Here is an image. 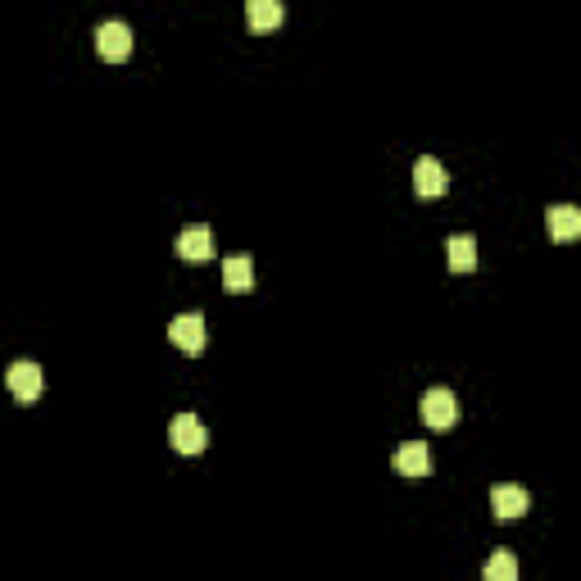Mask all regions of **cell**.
Masks as SVG:
<instances>
[{"label":"cell","instance_id":"obj_5","mask_svg":"<svg viewBox=\"0 0 581 581\" xmlns=\"http://www.w3.org/2000/svg\"><path fill=\"white\" fill-rule=\"evenodd\" d=\"M168 341L187 355H200L205 350V314H178L168 323Z\"/></svg>","mask_w":581,"mask_h":581},{"label":"cell","instance_id":"obj_3","mask_svg":"<svg viewBox=\"0 0 581 581\" xmlns=\"http://www.w3.org/2000/svg\"><path fill=\"white\" fill-rule=\"evenodd\" d=\"M168 445H173L178 454H200L209 445L205 423H200L196 414H178L173 423H168Z\"/></svg>","mask_w":581,"mask_h":581},{"label":"cell","instance_id":"obj_1","mask_svg":"<svg viewBox=\"0 0 581 581\" xmlns=\"http://www.w3.org/2000/svg\"><path fill=\"white\" fill-rule=\"evenodd\" d=\"M418 414H423V423L432 427V432H445V427H454V418H459L454 391H445V386H427L423 400H418Z\"/></svg>","mask_w":581,"mask_h":581},{"label":"cell","instance_id":"obj_2","mask_svg":"<svg viewBox=\"0 0 581 581\" xmlns=\"http://www.w3.org/2000/svg\"><path fill=\"white\" fill-rule=\"evenodd\" d=\"M5 386H10V395L19 404H37L41 391H46V377H41V364H32V359H14L10 373H5Z\"/></svg>","mask_w":581,"mask_h":581},{"label":"cell","instance_id":"obj_8","mask_svg":"<svg viewBox=\"0 0 581 581\" xmlns=\"http://www.w3.org/2000/svg\"><path fill=\"white\" fill-rule=\"evenodd\" d=\"M391 468L400 477H427V473H432V454H427L423 441H404L400 450L391 454Z\"/></svg>","mask_w":581,"mask_h":581},{"label":"cell","instance_id":"obj_6","mask_svg":"<svg viewBox=\"0 0 581 581\" xmlns=\"http://www.w3.org/2000/svg\"><path fill=\"white\" fill-rule=\"evenodd\" d=\"M527 509H532V495L522 491V486L504 482V486H495V491H491V513L500 522H518Z\"/></svg>","mask_w":581,"mask_h":581},{"label":"cell","instance_id":"obj_10","mask_svg":"<svg viewBox=\"0 0 581 581\" xmlns=\"http://www.w3.org/2000/svg\"><path fill=\"white\" fill-rule=\"evenodd\" d=\"M286 10H282V0H246V23L250 32H273L282 28Z\"/></svg>","mask_w":581,"mask_h":581},{"label":"cell","instance_id":"obj_13","mask_svg":"<svg viewBox=\"0 0 581 581\" xmlns=\"http://www.w3.org/2000/svg\"><path fill=\"white\" fill-rule=\"evenodd\" d=\"M445 255H450V268H454V273H473V268H477V241L459 232V237L445 241Z\"/></svg>","mask_w":581,"mask_h":581},{"label":"cell","instance_id":"obj_12","mask_svg":"<svg viewBox=\"0 0 581 581\" xmlns=\"http://www.w3.org/2000/svg\"><path fill=\"white\" fill-rule=\"evenodd\" d=\"M223 286L227 291H250L255 286V264L246 255H227L223 259Z\"/></svg>","mask_w":581,"mask_h":581},{"label":"cell","instance_id":"obj_4","mask_svg":"<svg viewBox=\"0 0 581 581\" xmlns=\"http://www.w3.org/2000/svg\"><path fill=\"white\" fill-rule=\"evenodd\" d=\"M96 50H100V60H109V64L128 60V55H132V28H128V23H119V19L100 23V28H96Z\"/></svg>","mask_w":581,"mask_h":581},{"label":"cell","instance_id":"obj_9","mask_svg":"<svg viewBox=\"0 0 581 581\" xmlns=\"http://www.w3.org/2000/svg\"><path fill=\"white\" fill-rule=\"evenodd\" d=\"M414 191L423 200H436V196H445V191H450V178H445V168L436 164L432 155H423L414 164Z\"/></svg>","mask_w":581,"mask_h":581},{"label":"cell","instance_id":"obj_11","mask_svg":"<svg viewBox=\"0 0 581 581\" xmlns=\"http://www.w3.org/2000/svg\"><path fill=\"white\" fill-rule=\"evenodd\" d=\"M545 218H550V237H554V241L581 237V209H577V205H554Z\"/></svg>","mask_w":581,"mask_h":581},{"label":"cell","instance_id":"obj_7","mask_svg":"<svg viewBox=\"0 0 581 581\" xmlns=\"http://www.w3.org/2000/svg\"><path fill=\"white\" fill-rule=\"evenodd\" d=\"M173 250H178L187 264H205L209 255H214V237H209V227L196 223V227H182L178 241H173Z\"/></svg>","mask_w":581,"mask_h":581},{"label":"cell","instance_id":"obj_14","mask_svg":"<svg viewBox=\"0 0 581 581\" xmlns=\"http://www.w3.org/2000/svg\"><path fill=\"white\" fill-rule=\"evenodd\" d=\"M482 577L486 581H513V577H518V559H513L509 550L491 554V559H486V568H482Z\"/></svg>","mask_w":581,"mask_h":581}]
</instances>
